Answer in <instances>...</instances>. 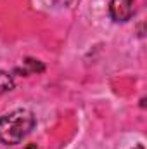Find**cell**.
Segmentation results:
<instances>
[{
	"mask_svg": "<svg viewBox=\"0 0 147 149\" xmlns=\"http://www.w3.org/2000/svg\"><path fill=\"white\" fill-rule=\"evenodd\" d=\"M133 149H146V148H144L142 144H137V146H135V148H133Z\"/></svg>",
	"mask_w": 147,
	"mask_h": 149,
	"instance_id": "obj_5",
	"label": "cell"
},
{
	"mask_svg": "<svg viewBox=\"0 0 147 149\" xmlns=\"http://www.w3.org/2000/svg\"><path fill=\"white\" fill-rule=\"evenodd\" d=\"M26 149H37V144H31V146H28Z\"/></svg>",
	"mask_w": 147,
	"mask_h": 149,
	"instance_id": "obj_6",
	"label": "cell"
},
{
	"mask_svg": "<svg viewBox=\"0 0 147 149\" xmlns=\"http://www.w3.org/2000/svg\"><path fill=\"white\" fill-rule=\"evenodd\" d=\"M17 71H21L24 76L35 74V73L38 74V73H43V71H45V66H43V63H40L38 59L26 57V59H24V70H17Z\"/></svg>",
	"mask_w": 147,
	"mask_h": 149,
	"instance_id": "obj_3",
	"label": "cell"
},
{
	"mask_svg": "<svg viewBox=\"0 0 147 149\" xmlns=\"http://www.w3.org/2000/svg\"><path fill=\"white\" fill-rule=\"evenodd\" d=\"M135 12V0H111L109 16L116 23H126Z\"/></svg>",
	"mask_w": 147,
	"mask_h": 149,
	"instance_id": "obj_2",
	"label": "cell"
},
{
	"mask_svg": "<svg viewBox=\"0 0 147 149\" xmlns=\"http://www.w3.org/2000/svg\"><path fill=\"white\" fill-rule=\"evenodd\" d=\"M12 88H14V78H12V74H9L7 71L0 70V94L10 92Z\"/></svg>",
	"mask_w": 147,
	"mask_h": 149,
	"instance_id": "obj_4",
	"label": "cell"
},
{
	"mask_svg": "<svg viewBox=\"0 0 147 149\" xmlns=\"http://www.w3.org/2000/svg\"><path fill=\"white\" fill-rule=\"evenodd\" d=\"M37 116L30 109H14L0 116V142L16 146L23 142L35 128Z\"/></svg>",
	"mask_w": 147,
	"mask_h": 149,
	"instance_id": "obj_1",
	"label": "cell"
}]
</instances>
